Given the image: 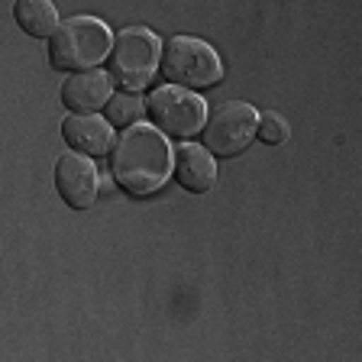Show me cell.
I'll return each mask as SVG.
<instances>
[{
    "label": "cell",
    "instance_id": "8fae6325",
    "mask_svg": "<svg viewBox=\"0 0 362 362\" xmlns=\"http://www.w3.org/2000/svg\"><path fill=\"white\" fill-rule=\"evenodd\" d=\"M13 20L26 36L33 39H52L59 33V10L49 0H16L13 4Z\"/></svg>",
    "mask_w": 362,
    "mask_h": 362
},
{
    "label": "cell",
    "instance_id": "7c38bea8",
    "mask_svg": "<svg viewBox=\"0 0 362 362\" xmlns=\"http://www.w3.org/2000/svg\"><path fill=\"white\" fill-rule=\"evenodd\" d=\"M107 123H110L113 129H133V127H143V117H149L146 113V100L139 98V94H113L110 104H107Z\"/></svg>",
    "mask_w": 362,
    "mask_h": 362
},
{
    "label": "cell",
    "instance_id": "5b68a950",
    "mask_svg": "<svg viewBox=\"0 0 362 362\" xmlns=\"http://www.w3.org/2000/svg\"><path fill=\"white\" fill-rule=\"evenodd\" d=\"M146 113L158 133L172 136V139H191L207 127V104L194 90L175 88V84L152 88L146 94Z\"/></svg>",
    "mask_w": 362,
    "mask_h": 362
},
{
    "label": "cell",
    "instance_id": "ba28073f",
    "mask_svg": "<svg viewBox=\"0 0 362 362\" xmlns=\"http://www.w3.org/2000/svg\"><path fill=\"white\" fill-rule=\"evenodd\" d=\"M62 139L71 146V152L88 158H98L113 152L117 139H113V127L107 123V117L98 113H71L62 123Z\"/></svg>",
    "mask_w": 362,
    "mask_h": 362
},
{
    "label": "cell",
    "instance_id": "277c9868",
    "mask_svg": "<svg viewBox=\"0 0 362 362\" xmlns=\"http://www.w3.org/2000/svg\"><path fill=\"white\" fill-rule=\"evenodd\" d=\"M162 78L175 88L204 90L223 81V62L217 49L194 36H172L162 45Z\"/></svg>",
    "mask_w": 362,
    "mask_h": 362
},
{
    "label": "cell",
    "instance_id": "7a4b0ae2",
    "mask_svg": "<svg viewBox=\"0 0 362 362\" xmlns=\"http://www.w3.org/2000/svg\"><path fill=\"white\" fill-rule=\"evenodd\" d=\"M110 49L113 33L107 30V23H100L98 16H71L49 39V65L68 75L98 71L100 62L110 59Z\"/></svg>",
    "mask_w": 362,
    "mask_h": 362
},
{
    "label": "cell",
    "instance_id": "8992f818",
    "mask_svg": "<svg viewBox=\"0 0 362 362\" xmlns=\"http://www.w3.org/2000/svg\"><path fill=\"white\" fill-rule=\"evenodd\" d=\"M259 133V113L246 100H230L220 104L217 110L207 117L204 127V149L214 158H236L240 152L249 149V143Z\"/></svg>",
    "mask_w": 362,
    "mask_h": 362
},
{
    "label": "cell",
    "instance_id": "6da1fadb",
    "mask_svg": "<svg viewBox=\"0 0 362 362\" xmlns=\"http://www.w3.org/2000/svg\"><path fill=\"white\" fill-rule=\"evenodd\" d=\"M175 168V149L156 127H133L120 133L110 152V175L129 197H149L168 181Z\"/></svg>",
    "mask_w": 362,
    "mask_h": 362
},
{
    "label": "cell",
    "instance_id": "3957f363",
    "mask_svg": "<svg viewBox=\"0 0 362 362\" xmlns=\"http://www.w3.org/2000/svg\"><path fill=\"white\" fill-rule=\"evenodd\" d=\"M162 45L165 42H158V36L146 26H127L113 36L107 75L123 94H139L156 81L162 68Z\"/></svg>",
    "mask_w": 362,
    "mask_h": 362
},
{
    "label": "cell",
    "instance_id": "30bf717a",
    "mask_svg": "<svg viewBox=\"0 0 362 362\" xmlns=\"http://www.w3.org/2000/svg\"><path fill=\"white\" fill-rule=\"evenodd\" d=\"M175 181L191 194H207L217 185V158L197 143H181L175 149Z\"/></svg>",
    "mask_w": 362,
    "mask_h": 362
},
{
    "label": "cell",
    "instance_id": "52a82bcc",
    "mask_svg": "<svg viewBox=\"0 0 362 362\" xmlns=\"http://www.w3.org/2000/svg\"><path fill=\"white\" fill-rule=\"evenodd\" d=\"M55 191L71 211H88L100 194V175L94 158L65 152L55 158Z\"/></svg>",
    "mask_w": 362,
    "mask_h": 362
},
{
    "label": "cell",
    "instance_id": "9c48e42d",
    "mask_svg": "<svg viewBox=\"0 0 362 362\" xmlns=\"http://www.w3.org/2000/svg\"><path fill=\"white\" fill-rule=\"evenodd\" d=\"M62 107H68L71 113H98L107 110L113 98V78L107 71H84V75H68L62 81Z\"/></svg>",
    "mask_w": 362,
    "mask_h": 362
},
{
    "label": "cell",
    "instance_id": "4fadbf2b",
    "mask_svg": "<svg viewBox=\"0 0 362 362\" xmlns=\"http://www.w3.org/2000/svg\"><path fill=\"white\" fill-rule=\"evenodd\" d=\"M288 136H291V127H288V120L281 117V113L265 110L262 117H259V133H256L259 143H265V146H281Z\"/></svg>",
    "mask_w": 362,
    "mask_h": 362
}]
</instances>
